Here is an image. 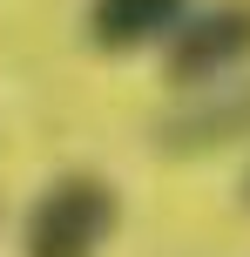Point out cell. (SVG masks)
Returning <instances> with one entry per match:
<instances>
[{
	"label": "cell",
	"mask_w": 250,
	"mask_h": 257,
	"mask_svg": "<svg viewBox=\"0 0 250 257\" xmlns=\"http://www.w3.org/2000/svg\"><path fill=\"white\" fill-rule=\"evenodd\" d=\"M183 14H189V0H95L88 34H95V48L129 54V48H149V41H169L183 27Z\"/></svg>",
	"instance_id": "3957f363"
},
{
	"label": "cell",
	"mask_w": 250,
	"mask_h": 257,
	"mask_svg": "<svg viewBox=\"0 0 250 257\" xmlns=\"http://www.w3.org/2000/svg\"><path fill=\"white\" fill-rule=\"evenodd\" d=\"M243 61H250V0H216L203 14H183L162 54V75L176 88H210V81L237 75Z\"/></svg>",
	"instance_id": "7a4b0ae2"
},
{
	"label": "cell",
	"mask_w": 250,
	"mask_h": 257,
	"mask_svg": "<svg viewBox=\"0 0 250 257\" xmlns=\"http://www.w3.org/2000/svg\"><path fill=\"white\" fill-rule=\"evenodd\" d=\"M115 223H122L115 183L95 169H68L34 196V210L21 223V250L27 257H102Z\"/></svg>",
	"instance_id": "6da1fadb"
}]
</instances>
